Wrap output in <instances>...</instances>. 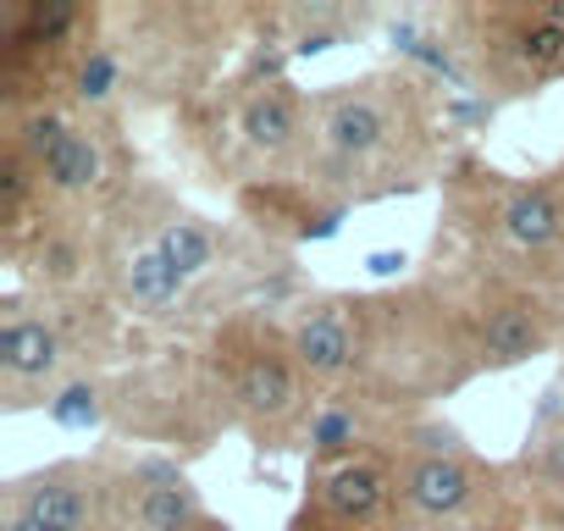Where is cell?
Instances as JSON below:
<instances>
[{"label": "cell", "instance_id": "obj_11", "mask_svg": "<svg viewBox=\"0 0 564 531\" xmlns=\"http://www.w3.org/2000/svg\"><path fill=\"white\" fill-rule=\"evenodd\" d=\"M232 144L254 166H305L311 100L289 78H260L232 100Z\"/></svg>", "mask_w": 564, "mask_h": 531}, {"label": "cell", "instance_id": "obj_16", "mask_svg": "<svg viewBox=\"0 0 564 531\" xmlns=\"http://www.w3.org/2000/svg\"><path fill=\"white\" fill-rule=\"evenodd\" d=\"M89 238L78 232V221H67V216H51L40 232H34V243L18 254V266H23V278L34 283V289H45V294H73L84 278H89Z\"/></svg>", "mask_w": 564, "mask_h": 531}, {"label": "cell", "instance_id": "obj_17", "mask_svg": "<svg viewBox=\"0 0 564 531\" xmlns=\"http://www.w3.org/2000/svg\"><path fill=\"white\" fill-rule=\"evenodd\" d=\"M144 238L155 243V254L172 266L183 283H199L210 266L221 260V249H227V238L205 216H194V210H166V216L144 221Z\"/></svg>", "mask_w": 564, "mask_h": 531}, {"label": "cell", "instance_id": "obj_3", "mask_svg": "<svg viewBox=\"0 0 564 531\" xmlns=\"http://www.w3.org/2000/svg\"><path fill=\"white\" fill-rule=\"evenodd\" d=\"M393 470L399 503L410 531H492L503 503V476L470 454V443L448 421H410L399 426Z\"/></svg>", "mask_w": 564, "mask_h": 531}, {"label": "cell", "instance_id": "obj_13", "mask_svg": "<svg viewBox=\"0 0 564 531\" xmlns=\"http://www.w3.org/2000/svg\"><path fill=\"white\" fill-rule=\"evenodd\" d=\"M111 300L122 311L144 316V322H166L188 300V283L155 254V243L144 238V227H128L111 243Z\"/></svg>", "mask_w": 564, "mask_h": 531}, {"label": "cell", "instance_id": "obj_14", "mask_svg": "<svg viewBox=\"0 0 564 531\" xmlns=\"http://www.w3.org/2000/svg\"><path fill=\"white\" fill-rule=\"evenodd\" d=\"M34 166H40V183H45V205H51L56 216L89 205V199L106 188V177H111V155H106L100 128H95V122H78V117L51 139V150H45Z\"/></svg>", "mask_w": 564, "mask_h": 531}, {"label": "cell", "instance_id": "obj_8", "mask_svg": "<svg viewBox=\"0 0 564 531\" xmlns=\"http://www.w3.org/2000/svg\"><path fill=\"white\" fill-rule=\"evenodd\" d=\"M481 232L498 254L536 272V289H553L564 272V183L558 177H503L487 172L481 194Z\"/></svg>", "mask_w": 564, "mask_h": 531}, {"label": "cell", "instance_id": "obj_9", "mask_svg": "<svg viewBox=\"0 0 564 531\" xmlns=\"http://www.w3.org/2000/svg\"><path fill=\"white\" fill-rule=\"evenodd\" d=\"M289 531H410L399 503V470L393 448H371L360 459L311 465L305 509Z\"/></svg>", "mask_w": 564, "mask_h": 531}, {"label": "cell", "instance_id": "obj_10", "mask_svg": "<svg viewBox=\"0 0 564 531\" xmlns=\"http://www.w3.org/2000/svg\"><path fill=\"white\" fill-rule=\"evenodd\" d=\"M289 349L316 393H355L366 377V300L322 294L300 305L294 322H282Z\"/></svg>", "mask_w": 564, "mask_h": 531}, {"label": "cell", "instance_id": "obj_22", "mask_svg": "<svg viewBox=\"0 0 564 531\" xmlns=\"http://www.w3.org/2000/svg\"><path fill=\"white\" fill-rule=\"evenodd\" d=\"M492 531H514V525H492Z\"/></svg>", "mask_w": 564, "mask_h": 531}, {"label": "cell", "instance_id": "obj_15", "mask_svg": "<svg viewBox=\"0 0 564 531\" xmlns=\"http://www.w3.org/2000/svg\"><path fill=\"white\" fill-rule=\"evenodd\" d=\"M300 448L311 465H338L382 448V404L366 393H322L300 432Z\"/></svg>", "mask_w": 564, "mask_h": 531}, {"label": "cell", "instance_id": "obj_18", "mask_svg": "<svg viewBox=\"0 0 564 531\" xmlns=\"http://www.w3.org/2000/svg\"><path fill=\"white\" fill-rule=\"evenodd\" d=\"M514 470H520V487H525L547 514L564 520V415L542 421V426L525 437V454H520Z\"/></svg>", "mask_w": 564, "mask_h": 531}, {"label": "cell", "instance_id": "obj_6", "mask_svg": "<svg viewBox=\"0 0 564 531\" xmlns=\"http://www.w3.org/2000/svg\"><path fill=\"white\" fill-rule=\"evenodd\" d=\"M459 327H465V349L476 371H514L558 344L553 294L531 289L525 278H503V272L476 278L470 300L459 305Z\"/></svg>", "mask_w": 564, "mask_h": 531}, {"label": "cell", "instance_id": "obj_21", "mask_svg": "<svg viewBox=\"0 0 564 531\" xmlns=\"http://www.w3.org/2000/svg\"><path fill=\"white\" fill-rule=\"evenodd\" d=\"M205 531H232V525H227V520H210V525H205Z\"/></svg>", "mask_w": 564, "mask_h": 531}, {"label": "cell", "instance_id": "obj_7", "mask_svg": "<svg viewBox=\"0 0 564 531\" xmlns=\"http://www.w3.org/2000/svg\"><path fill=\"white\" fill-rule=\"evenodd\" d=\"M0 509L45 531H122V470L106 459L73 454L40 470H23L0 492Z\"/></svg>", "mask_w": 564, "mask_h": 531}, {"label": "cell", "instance_id": "obj_2", "mask_svg": "<svg viewBox=\"0 0 564 531\" xmlns=\"http://www.w3.org/2000/svg\"><path fill=\"white\" fill-rule=\"evenodd\" d=\"M210 388L221 399V415L238 421L260 448H282V437H300L311 410H316V388L300 371L289 333L260 322V316H238L216 333L210 344Z\"/></svg>", "mask_w": 564, "mask_h": 531}, {"label": "cell", "instance_id": "obj_12", "mask_svg": "<svg viewBox=\"0 0 564 531\" xmlns=\"http://www.w3.org/2000/svg\"><path fill=\"white\" fill-rule=\"evenodd\" d=\"M216 514L172 459H139L122 470V531H205Z\"/></svg>", "mask_w": 564, "mask_h": 531}, {"label": "cell", "instance_id": "obj_19", "mask_svg": "<svg viewBox=\"0 0 564 531\" xmlns=\"http://www.w3.org/2000/svg\"><path fill=\"white\" fill-rule=\"evenodd\" d=\"M371 12L366 7H294V12H282V23H289V45L294 56H322L333 45H344Z\"/></svg>", "mask_w": 564, "mask_h": 531}, {"label": "cell", "instance_id": "obj_1", "mask_svg": "<svg viewBox=\"0 0 564 531\" xmlns=\"http://www.w3.org/2000/svg\"><path fill=\"white\" fill-rule=\"evenodd\" d=\"M437 155L432 139V95L426 78L399 73H366L355 84H333L311 95V150L305 177L316 194L333 199H382L410 194L426 183V166Z\"/></svg>", "mask_w": 564, "mask_h": 531}, {"label": "cell", "instance_id": "obj_20", "mask_svg": "<svg viewBox=\"0 0 564 531\" xmlns=\"http://www.w3.org/2000/svg\"><path fill=\"white\" fill-rule=\"evenodd\" d=\"M0 531H45V525H34V520H23V514H7V509H0Z\"/></svg>", "mask_w": 564, "mask_h": 531}, {"label": "cell", "instance_id": "obj_4", "mask_svg": "<svg viewBox=\"0 0 564 531\" xmlns=\"http://www.w3.org/2000/svg\"><path fill=\"white\" fill-rule=\"evenodd\" d=\"M470 84L498 100L542 95L564 78V0H520V7H459L443 12Z\"/></svg>", "mask_w": 564, "mask_h": 531}, {"label": "cell", "instance_id": "obj_5", "mask_svg": "<svg viewBox=\"0 0 564 531\" xmlns=\"http://www.w3.org/2000/svg\"><path fill=\"white\" fill-rule=\"evenodd\" d=\"M111 333V305H84V300H23L12 294L0 305V399L7 410H45L67 382L73 366L106 344Z\"/></svg>", "mask_w": 564, "mask_h": 531}]
</instances>
